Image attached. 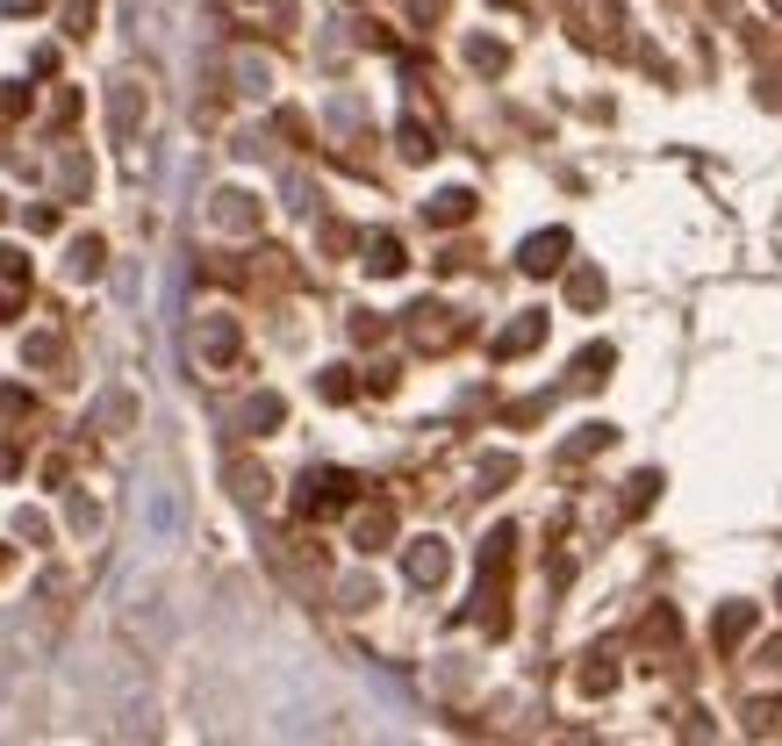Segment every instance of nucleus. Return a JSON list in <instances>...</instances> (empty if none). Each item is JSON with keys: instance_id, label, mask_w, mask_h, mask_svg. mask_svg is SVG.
Returning <instances> with one entry per match:
<instances>
[{"instance_id": "nucleus-1", "label": "nucleus", "mask_w": 782, "mask_h": 746, "mask_svg": "<svg viewBox=\"0 0 782 746\" xmlns=\"http://www.w3.org/2000/svg\"><path fill=\"white\" fill-rule=\"evenodd\" d=\"M560 244H567V237H531V244H524V266H531V273H546V266L560 259Z\"/></svg>"}, {"instance_id": "nucleus-2", "label": "nucleus", "mask_w": 782, "mask_h": 746, "mask_svg": "<svg viewBox=\"0 0 782 746\" xmlns=\"http://www.w3.org/2000/svg\"><path fill=\"white\" fill-rule=\"evenodd\" d=\"M410 567H417V582H438V574H445V553H438V546H424Z\"/></svg>"}]
</instances>
